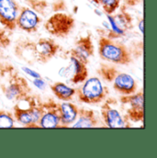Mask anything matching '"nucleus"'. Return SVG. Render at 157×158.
<instances>
[{
	"label": "nucleus",
	"instance_id": "1",
	"mask_svg": "<svg viewBox=\"0 0 157 158\" xmlns=\"http://www.w3.org/2000/svg\"><path fill=\"white\" fill-rule=\"evenodd\" d=\"M60 51L59 44L51 38H41L37 41L21 40L16 44L15 53L29 64H46Z\"/></svg>",
	"mask_w": 157,
	"mask_h": 158
},
{
	"label": "nucleus",
	"instance_id": "2",
	"mask_svg": "<svg viewBox=\"0 0 157 158\" xmlns=\"http://www.w3.org/2000/svg\"><path fill=\"white\" fill-rule=\"evenodd\" d=\"M0 88L6 99L19 101L31 95V87L28 81L9 64H0Z\"/></svg>",
	"mask_w": 157,
	"mask_h": 158
},
{
	"label": "nucleus",
	"instance_id": "3",
	"mask_svg": "<svg viewBox=\"0 0 157 158\" xmlns=\"http://www.w3.org/2000/svg\"><path fill=\"white\" fill-rule=\"evenodd\" d=\"M98 54L102 60L119 65H129L133 60L130 51L122 41L106 36L99 38Z\"/></svg>",
	"mask_w": 157,
	"mask_h": 158
},
{
	"label": "nucleus",
	"instance_id": "4",
	"mask_svg": "<svg viewBox=\"0 0 157 158\" xmlns=\"http://www.w3.org/2000/svg\"><path fill=\"white\" fill-rule=\"evenodd\" d=\"M98 76L107 83H110L113 89L121 96L130 95L137 91V82L130 75L118 71L108 64H101L97 68Z\"/></svg>",
	"mask_w": 157,
	"mask_h": 158
},
{
	"label": "nucleus",
	"instance_id": "5",
	"mask_svg": "<svg viewBox=\"0 0 157 158\" xmlns=\"http://www.w3.org/2000/svg\"><path fill=\"white\" fill-rule=\"evenodd\" d=\"M13 108L15 120L26 128H39V120L41 115V101L30 95L17 101Z\"/></svg>",
	"mask_w": 157,
	"mask_h": 158
},
{
	"label": "nucleus",
	"instance_id": "6",
	"mask_svg": "<svg viewBox=\"0 0 157 158\" xmlns=\"http://www.w3.org/2000/svg\"><path fill=\"white\" fill-rule=\"evenodd\" d=\"M76 95L81 103L99 104L108 98L109 90L102 84L101 79L93 77L85 79L82 85L76 89Z\"/></svg>",
	"mask_w": 157,
	"mask_h": 158
},
{
	"label": "nucleus",
	"instance_id": "7",
	"mask_svg": "<svg viewBox=\"0 0 157 158\" xmlns=\"http://www.w3.org/2000/svg\"><path fill=\"white\" fill-rule=\"evenodd\" d=\"M76 19L70 14L57 12L52 15L44 23V29L47 32L56 38H65L74 30Z\"/></svg>",
	"mask_w": 157,
	"mask_h": 158
},
{
	"label": "nucleus",
	"instance_id": "8",
	"mask_svg": "<svg viewBox=\"0 0 157 158\" xmlns=\"http://www.w3.org/2000/svg\"><path fill=\"white\" fill-rule=\"evenodd\" d=\"M101 107V118L108 128L118 129L130 127V120L126 114L119 110L118 101L115 98H106Z\"/></svg>",
	"mask_w": 157,
	"mask_h": 158
},
{
	"label": "nucleus",
	"instance_id": "9",
	"mask_svg": "<svg viewBox=\"0 0 157 158\" xmlns=\"http://www.w3.org/2000/svg\"><path fill=\"white\" fill-rule=\"evenodd\" d=\"M109 30L105 35L110 39H121L126 36L129 31L133 29V19L132 17L122 8L118 13H113L111 15H107Z\"/></svg>",
	"mask_w": 157,
	"mask_h": 158
},
{
	"label": "nucleus",
	"instance_id": "10",
	"mask_svg": "<svg viewBox=\"0 0 157 158\" xmlns=\"http://www.w3.org/2000/svg\"><path fill=\"white\" fill-rule=\"evenodd\" d=\"M143 92H135L130 95L121 96L119 103L125 110V114L130 121L141 122L144 118Z\"/></svg>",
	"mask_w": 157,
	"mask_h": 158
},
{
	"label": "nucleus",
	"instance_id": "11",
	"mask_svg": "<svg viewBox=\"0 0 157 158\" xmlns=\"http://www.w3.org/2000/svg\"><path fill=\"white\" fill-rule=\"evenodd\" d=\"M67 57L69 59V64L61 68L59 75L66 79L69 84H82L88 77L86 64L72 55H67Z\"/></svg>",
	"mask_w": 157,
	"mask_h": 158
},
{
	"label": "nucleus",
	"instance_id": "12",
	"mask_svg": "<svg viewBox=\"0 0 157 158\" xmlns=\"http://www.w3.org/2000/svg\"><path fill=\"white\" fill-rule=\"evenodd\" d=\"M42 19L39 14L29 6H20L16 20V26L27 33H35L38 31Z\"/></svg>",
	"mask_w": 157,
	"mask_h": 158
},
{
	"label": "nucleus",
	"instance_id": "13",
	"mask_svg": "<svg viewBox=\"0 0 157 158\" xmlns=\"http://www.w3.org/2000/svg\"><path fill=\"white\" fill-rule=\"evenodd\" d=\"M20 9L16 0H0V24L8 31L17 29L16 20Z\"/></svg>",
	"mask_w": 157,
	"mask_h": 158
},
{
	"label": "nucleus",
	"instance_id": "14",
	"mask_svg": "<svg viewBox=\"0 0 157 158\" xmlns=\"http://www.w3.org/2000/svg\"><path fill=\"white\" fill-rule=\"evenodd\" d=\"M41 108L42 111L38 123L39 128H61L58 103L52 99H49L48 101L41 102Z\"/></svg>",
	"mask_w": 157,
	"mask_h": 158
},
{
	"label": "nucleus",
	"instance_id": "15",
	"mask_svg": "<svg viewBox=\"0 0 157 158\" xmlns=\"http://www.w3.org/2000/svg\"><path fill=\"white\" fill-rule=\"evenodd\" d=\"M67 55H72L77 58L84 64H87L91 57L94 56L95 47L92 40V35L86 34L85 36L80 37L75 43V46L67 51Z\"/></svg>",
	"mask_w": 157,
	"mask_h": 158
},
{
	"label": "nucleus",
	"instance_id": "16",
	"mask_svg": "<svg viewBox=\"0 0 157 158\" xmlns=\"http://www.w3.org/2000/svg\"><path fill=\"white\" fill-rule=\"evenodd\" d=\"M58 110L60 114L61 128L71 127L76 120L78 116L79 108L70 101H64L58 104Z\"/></svg>",
	"mask_w": 157,
	"mask_h": 158
},
{
	"label": "nucleus",
	"instance_id": "17",
	"mask_svg": "<svg viewBox=\"0 0 157 158\" xmlns=\"http://www.w3.org/2000/svg\"><path fill=\"white\" fill-rule=\"evenodd\" d=\"M99 125V118L92 110L79 108L78 116L73 128H96Z\"/></svg>",
	"mask_w": 157,
	"mask_h": 158
},
{
	"label": "nucleus",
	"instance_id": "18",
	"mask_svg": "<svg viewBox=\"0 0 157 158\" xmlns=\"http://www.w3.org/2000/svg\"><path fill=\"white\" fill-rule=\"evenodd\" d=\"M52 94L62 101H71L76 96V88L63 82H55L50 85Z\"/></svg>",
	"mask_w": 157,
	"mask_h": 158
},
{
	"label": "nucleus",
	"instance_id": "19",
	"mask_svg": "<svg viewBox=\"0 0 157 158\" xmlns=\"http://www.w3.org/2000/svg\"><path fill=\"white\" fill-rule=\"evenodd\" d=\"M92 2L102 7L105 14L111 15L119 8L121 0H92Z\"/></svg>",
	"mask_w": 157,
	"mask_h": 158
},
{
	"label": "nucleus",
	"instance_id": "20",
	"mask_svg": "<svg viewBox=\"0 0 157 158\" xmlns=\"http://www.w3.org/2000/svg\"><path fill=\"white\" fill-rule=\"evenodd\" d=\"M15 126V118L13 113L6 110H0V128H13Z\"/></svg>",
	"mask_w": 157,
	"mask_h": 158
},
{
	"label": "nucleus",
	"instance_id": "21",
	"mask_svg": "<svg viewBox=\"0 0 157 158\" xmlns=\"http://www.w3.org/2000/svg\"><path fill=\"white\" fill-rule=\"evenodd\" d=\"M5 28L0 27V48L6 49L11 44V39Z\"/></svg>",
	"mask_w": 157,
	"mask_h": 158
},
{
	"label": "nucleus",
	"instance_id": "22",
	"mask_svg": "<svg viewBox=\"0 0 157 158\" xmlns=\"http://www.w3.org/2000/svg\"><path fill=\"white\" fill-rule=\"evenodd\" d=\"M22 70H23L25 73H27L29 76H31V77H33V78H39V77H41L39 74H38L37 72H34V71L31 70V69L28 68V67H22Z\"/></svg>",
	"mask_w": 157,
	"mask_h": 158
},
{
	"label": "nucleus",
	"instance_id": "23",
	"mask_svg": "<svg viewBox=\"0 0 157 158\" xmlns=\"http://www.w3.org/2000/svg\"><path fill=\"white\" fill-rule=\"evenodd\" d=\"M33 84H34L37 87H39V89H43V88L45 87V85H46L45 82L43 81V79L41 78V77L34 79V80H33Z\"/></svg>",
	"mask_w": 157,
	"mask_h": 158
},
{
	"label": "nucleus",
	"instance_id": "24",
	"mask_svg": "<svg viewBox=\"0 0 157 158\" xmlns=\"http://www.w3.org/2000/svg\"><path fill=\"white\" fill-rule=\"evenodd\" d=\"M123 1H124L125 5L128 6H134L141 2V0H123Z\"/></svg>",
	"mask_w": 157,
	"mask_h": 158
},
{
	"label": "nucleus",
	"instance_id": "25",
	"mask_svg": "<svg viewBox=\"0 0 157 158\" xmlns=\"http://www.w3.org/2000/svg\"><path fill=\"white\" fill-rule=\"evenodd\" d=\"M139 29H140L141 32L143 34V19H141L139 21Z\"/></svg>",
	"mask_w": 157,
	"mask_h": 158
}]
</instances>
